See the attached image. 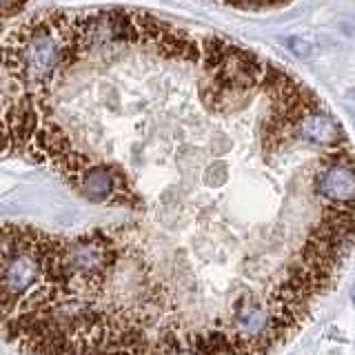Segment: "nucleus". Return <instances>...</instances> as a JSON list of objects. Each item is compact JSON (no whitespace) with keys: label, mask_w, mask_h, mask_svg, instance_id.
Wrapping results in <instances>:
<instances>
[{"label":"nucleus","mask_w":355,"mask_h":355,"mask_svg":"<svg viewBox=\"0 0 355 355\" xmlns=\"http://www.w3.org/2000/svg\"><path fill=\"white\" fill-rule=\"evenodd\" d=\"M353 304H355V288H353Z\"/></svg>","instance_id":"nucleus-6"},{"label":"nucleus","mask_w":355,"mask_h":355,"mask_svg":"<svg viewBox=\"0 0 355 355\" xmlns=\"http://www.w3.org/2000/svg\"><path fill=\"white\" fill-rule=\"evenodd\" d=\"M295 133H297V140L315 144V147H324V149L344 147V133H342L340 125L327 114L324 109L306 114L297 122Z\"/></svg>","instance_id":"nucleus-4"},{"label":"nucleus","mask_w":355,"mask_h":355,"mask_svg":"<svg viewBox=\"0 0 355 355\" xmlns=\"http://www.w3.org/2000/svg\"><path fill=\"white\" fill-rule=\"evenodd\" d=\"M220 3H227L240 9H266V7H282L286 3H291V0H220Z\"/></svg>","instance_id":"nucleus-5"},{"label":"nucleus","mask_w":355,"mask_h":355,"mask_svg":"<svg viewBox=\"0 0 355 355\" xmlns=\"http://www.w3.org/2000/svg\"><path fill=\"white\" fill-rule=\"evenodd\" d=\"M49 233L29 225H0V327L42 284Z\"/></svg>","instance_id":"nucleus-1"},{"label":"nucleus","mask_w":355,"mask_h":355,"mask_svg":"<svg viewBox=\"0 0 355 355\" xmlns=\"http://www.w3.org/2000/svg\"><path fill=\"white\" fill-rule=\"evenodd\" d=\"M313 189L327 205L355 207V162L347 149H331L313 178Z\"/></svg>","instance_id":"nucleus-2"},{"label":"nucleus","mask_w":355,"mask_h":355,"mask_svg":"<svg viewBox=\"0 0 355 355\" xmlns=\"http://www.w3.org/2000/svg\"><path fill=\"white\" fill-rule=\"evenodd\" d=\"M29 3L31 0H0V38L5 36L9 27H14L11 20H16ZM16 87L0 64V153L16 149Z\"/></svg>","instance_id":"nucleus-3"}]
</instances>
